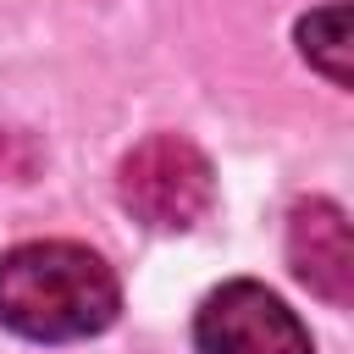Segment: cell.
<instances>
[{"label":"cell","instance_id":"3957f363","mask_svg":"<svg viewBox=\"0 0 354 354\" xmlns=\"http://www.w3.org/2000/svg\"><path fill=\"white\" fill-rule=\"evenodd\" d=\"M199 354H315L304 321L260 282H221L194 315Z\"/></svg>","mask_w":354,"mask_h":354},{"label":"cell","instance_id":"6da1fadb","mask_svg":"<svg viewBox=\"0 0 354 354\" xmlns=\"http://www.w3.org/2000/svg\"><path fill=\"white\" fill-rule=\"evenodd\" d=\"M116 271L66 238L17 243L0 254V321L33 343L94 337L116 321Z\"/></svg>","mask_w":354,"mask_h":354},{"label":"cell","instance_id":"7a4b0ae2","mask_svg":"<svg viewBox=\"0 0 354 354\" xmlns=\"http://www.w3.org/2000/svg\"><path fill=\"white\" fill-rule=\"evenodd\" d=\"M122 205L144 221V227H160V232H183L194 227L210 199H216V171L205 160L199 144L177 138V133H155L144 138L127 160H122Z\"/></svg>","mask_w":354,"mask_h":354},{"label":"cell","instance_id":"277c9868","mask_svg":"<svg viewBox=\"0 0 354 354\" xmlns=\"http://www.w3.org/2000/svg\"><path fill=\"white\" fill-rule=\"evenodd\" d=\"M288 266L293 277L326 299V304H354V238L348 216L332 199H299L288 216Z\"/></svg>","mask_w":354,"mask_h":354},{"label":"cell","instance_id":"5b68a950","mask_svg":"<svg viewBox=\"0 0 354 354\" xmlns=\"http://www.w3.org/2000/svg\"><path fill=\"white\" fill-rule=\"evenodd\" d=\"M299 50H304V61L315 72H326L337 88H348L354 83V72H348V6L332 0V6L310 11L299 22Z\"/></svg>","mask_w":354,"mask_h":354}]
</instances>
